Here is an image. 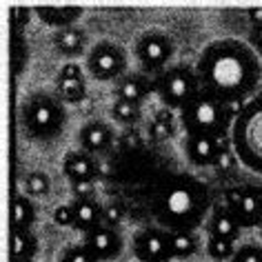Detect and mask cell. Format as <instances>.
I'll return each mask as SVG.
<instances>
[{
	"label": "cell",
	"instance_id": "obj_1",
	"mask_svg": "<svg viewBox=\"0 0 262 262\" xmlns=\"http://www.w3.org/2000/svg\"><path fill=\"white\" fill-rule=\"evenodd\" d=\"M195 71L205 91L225 104L242 107L255 98L262 78V62L247 40L220 38L200 51Z\"/></svg>",
	"mask_w": 262,
	"mask_h": 262
},
{
	"label": "cell",
	"instance_id": "obj_2",
	"mask_svg": "<svg viewBox=\"0 0 262 262\" xmlns=\"http://www.w3.org/2000/svg\"><path fill=\"white\" fill-rule=\"evenodd\" d=\"M215 195L205 180L191 173L167 176L151 198V213L167 231H193L213 211Z\"/></svg>",
	"mask_w": 262,
	"mask_h": 262
},
{
	"label": "cell",
	"instance_id": "obj_3",
	"mask_svg": "<svg viewBox=\"0 0 262 262\" xmlns=\"http://www.w3.org/2000/svg\"><path fill=\"white\" fill-rule=\"evenodd\" d=\"M242 107L225 104L202 89L185 109L180 111V124L187 136H209V138L229 140L233 120Z\"/></svg>",
	"mask_w": 262,
	"mask_h": 262
},
{
	"label": "cell",
	"instance_id": "obj_4",
	"mask_svg": "<svg viewBox=\"0 0 262 262\" xmlns=\"http://www.w3.org/2000/svg\"><path fill=\"white\" fill-rule=\"evenodd\" d=\"M67 124L64 102L54 94L34 91L20 102V127L36 142H54Z\"/></svg>",
	"mask_w": 262,
	"mask_h": 262
},
{
	"label": "cell",
	"instance_id": "obj_5",
	"mask_svg": "<svg viewBox=\"0 0 262 262\" xmlns=\"http://www.w3.org/2000/svg\"><path fill=\"white\" fill-rule=\"evenodd\" d=\"M229 140L240 165L262 176V94L242 104L240 114L233 120Z\"/></svg>",
	"mask_w": 262,
	"mask_h": 262
},
{
	"label": "cell",
	"instance_id": "obj_6",
	"mask_svg": "<svg viewBox=\"0 0 262 262\" xmlns=\"http://www.w3.org/2000/svg\"><path fill=\"white\" fill-rule=\"evenodd\" d=\"M154 80L156 94L165 104V109L178 111V114L202 91L198 71L189 64H169L165 71L154 76Z\"/></svg>",
	"mask_w": 262,
	"mask_h": 262
},
{
	"label": "cell",
	"instance_id": "obj_7",
	"mask_svg": "<svg viewBox=\"0 0 262 262\" xmlns=\"http://www.w3.org/2000/svg\"><path fill=\"white\" fill-rule=\"evenodd\" d=\"M218 200L235 215L242 229H258L262 225V185L260 182H242L225 189Z\"/></svg>",
	"mask_w": 262,
	"mask_h": 262
},
{
	"label": "cell",
	"instance_id": "obj_8",
	"mask_svg": "<svg viewBox=\"0 0 262 262\" xmlns=\"http://www.w3.org/2000/svg\"><path fill=\"white\" fill-rule=\"evenodd\" d=\"M127 51L122 45L116 40H100L89 49L87 60H84V69L94 80L109 82V80H120L127 74Z\"/></svg>",
	"mask_w": 262,
	"mask_h": 262
},
{
	"label": "cell",
	"instance_id": "obj_9",
	"mask_svg": "<svg viewBox=\"0 0 262 262\" xmlns=\"http://www.w3.org/2000/svg\"><path fill=\"white\" fill-rule=\"evenodd\" d=\"M134 54L138 58L145 74L158 76L160 71L169 67V60L173 58V42L162 31H145L134 45Z\"/></svg>",
	"mask_w": 262,
	"mask_h": 262
},
{
	"label": "cell",
	"instance_id": "obj_10",
	"mask_svg": "<svg viewBox=\"0 0 262 262\" xmlns=\"http://www.w3.org/2000/svg\"><path fill=\"white\" fill-rule=\"evenodd\" d=\"M131 249H134V255L138 262H169L173 260L171 231H167L158 225L145 227L134 235Z\"/></svg>",
	"mask_w": 262,
	"mask_h": 262
},
{
	"label": "cell",
	"instance_id": "obj_11",
	"mask_svg": "<svg viewBox=\"0 0 262 262\" xmlns=\"http://www.w3.org/2000/svg\"><path fill=\"white\" fill-rule=\"evenodd\" d=\"M82 245L89 249L100 262H109L122 253V238L116 229L111 227H96L89 233L82 235Z\"/></svg>",
	"mask_w": 262,
	"mask_h": 262
},
{
	"label": "cell",
	"instance_id": "obj_12",
	"mask_svg": "<svg viewBox=\"0 0 262 262\" xmlns=\"http://www.w3.org/2000/svg\"><path fill=\"white\" fill-rule=\"evenodd\" d=\"M56 96L67 104H78L87 96V82H84L82 69L76 62H67L58 71L56 78Z\"/></svg>",
	"mask_w": 262,
	"mask_h": 262
},
{
	"label": "cell",
	"instance_id": "obj_13",
	"mask_svg": "<svg viewBox=\"0 0 262 262\" xmlns=\"http://www.w3.org/2000/svg\"><path fill=\"white\" fill-rule=\"evenodd\" d=\"M156 91V80L149 78L145 71H127L116 82V100H127L131 104H142L147 96Z\"/></svg>",
	"mask_w": 262,
	"mask_h": 262
},
{
	"label": "cell",
	"instance_id": "obj_14",
	"mask_svg": "<svg viewBox=\"0 0 262 262\" xmlns=\"http://www.w3.org/2000/svg\"><path fill=\"white\" fill-rule=\"evenodd\" d=\"M207 231H209V238H222L229 242H238L242 227H240V222L235 220V215L215 198L213 211L207 220Z\"/></svg>",
	"mask_w": 262,
	"mask_h": 262
},
{
	"label": "cell",
	"instance_id": "obj_15",
	"mask_svg": "<svg viewBox=\"0 0 262 262\" xmlns=\"http://www.w3.org/2000/svg\"><path fill=\"white\" fill-rule=\"evenodd\" d=\"M222 142L218 138H209V136H187L185 140V156L193 167H213L218 158Z\"/></svg>",
	"mask_w": 262,
	"mask_h": 262
},
{
	"label": "cell",
	"instance_id": "obj_16",
	"mask_svg": "<svg viewBox=\"0 0 262 262\" xmlns=\"http://www.w3.org/2000/svg\"><path fill=\"white\" fill-rule=\"evenodd\" d=\"M62 176L71 185H76V182H96L98 162L87 151H71L62 158Z\"/></svg>",
	"mask_w": 262,
	"mask_h": 262
},
{
	"label": "cell",
	"instance_id": "obj_17",
	"mask_svg": "<svg viewBox=\"0 0 262 262\" xmlns=\"http://www.w3.org/2000/svg\"><path fill=\"white\" fill-rule=\"evenodd\" d=\"M80 147L87 154H102L107 151L111 140H114V131L104 120H89L80 127Z\"/></svg>",
	"mask_w": 262,
	"mask_h": 262
},
{
	"label": "cell",
	"instance_id": "obj_18",
	"mask_svg": "<svg viewBox=\"0 0 262 262\" xmlns=\"http://www.w3.org/2000/svg\"><path fill=\"white\" fill-rule=\"evenodd\" d=\"M74 229L82 235L89 233L91 229L100 227L104 218V207L96 198H74Z\"/></svg>",
	"mask_w": 262,
	"mask_h": 262
},
{
	"label": "cell",
	"instance_id": "obj_19",
	"mask_svg": "<svg viewBox=\"0 0 262 262\" xmlns=\"http://www.w3.org/2000/svg\"><path fill=\"white\" fill-rule=\"evenodd\" d=\"M34 14L40 18L45 25L58 29H67V27H76L78 18H82V7H36Z\"/></svg>",
	"mask_w": 262,
	"mask_h": 262
},
{
	"label": "cell",
	"instance_id": "obj_20",
	"mask_svg": "<svg viewBox=\"0 0 262 262\" xmlns=\"http://www.w3.org/2000/svg\"><path fill=\"white\" fill-rule=\"evenodd\" d=\"M84 42H87V36H84V31L78 29V27L58 29L56 34H54V47H56L58 54L64 56V58H78V56H82Z\"/></svg>",
	"mask_w": 262,
	"mask_h": 262
},
{
	"label": "cell",
	"instance_id": "obj_21",
	"mask_svg": "<svg viewBox=\"0 0 262 262\" xmlns=\"http://www.w3.org/2000/svg\"><path fill=\"white\" fill-rule=\"evenodd\" d=\"M36 222V207L29 200L27 193H18L14 200V218H11V227L14 231H31Z\"/></svg>",
	"mask_w": 262,
	"mask_h": 262
},
{
	"label": "cell",
	"instance_id": "obj_22",
	"mask_svg": "<svg viewBox=\"0 0 262 262\" xmlns=\"http://www.w3.org/2000/svg\"><path fill=\"white\" fill-rule=\"evenodd\" d=\"M11 245V262H31L38 251V240L31 231H14Z\"/></svg>",
	"mask_w": 262,
	"mask_h": 262
},
{
	"label": "cell",
	"instance_id": "obj_23",
	"mask_svg": "<svg viewBox=\"0 0 262 262\" xmlns=\"http://www.w3.org/2000/svg\"><path fill=\"white\" fill-rule=\"evenodd\" d=\"M198 251V238L193 231H173L171 233V253L173 260H187Z\"/></svg>",
	"mask_w": 262,
	"mask_h": 262
},
{
	"label": "cell",
	"instance_id": "obj_24",
	"mask_svg": "<svg viewBox=\"0 0 262 262\" xmlns=\"http://www.w3.org/2000/svg\"><path fill=\"white\" fill-rule=\"evenodd\" d=\"M238 165H240V160H238V156H235L233 147H231V140H225V142H222V149H220L218 158H215L211 169L218 176H225V178H227L229 173L235 171V167H238Z\"/></svg>",
	"mask_w": 262,
	"mask_h": 262
},
{
	"label": "cell",
	"instance_id": "obj_25",
	"mask_svg": "<svg viewBox=\"0 0 262 262\" xmlns=\"http://www.w3.org/2000/svg\"><path fill=\"white\" fill-rule=\"evenodd\" d=\"M23 185H25V191H27L29 198H42V195H47L51 191V178L42 171L27 173L23 180Z\"/></svg>",
	"mask_w": 262,
	"mask_h": 262
},
{
	"label": "cell",
	"instance_id": "obj_26",
	"mask_svg": "<svg viewBox=\"0 0 262 262\" xmlns=\"http://www.w3.org/2000/svg\"><path fill=\"white\" fill-rule=\"evenodd\" d=\"M154 140H167L169 136H173V111L171 109H162L158 116L154 118L151 127H149Z\"/></svg>",
	"mask_w": 262,
	"mask_h": 262
},
{
	"label": "cell",
	"instance_id": "obj_27",
	"mask_svg": "<svg viewBox=\"0 0 262 262\" xmlns=\"http://www.w3.org/2000/svg\"><path fill=\"white\" fill-rule=\"evenodd\" d=\"M235 242L222 240V238H207V255L215 262H225L231 260L235 255Z\"/></svg>",
	"mask_w": 262,
	"mask_h": 262
},
{
	"label": "cell",
	"instance_id": "obj_28",
	"mask_svg": "<svg viewBox=\"0 0 262 262\" xmlns=\"http://www.w3.org/2000/svg\"><path fill=\"white\" fill-rule=\"evenodd\" d=\"M111 116L120 124H134L140 120V104H131L127 100H116L111 107Z\"/></svg>",
	"mask_w": 262,
	"mask_h": 262
},
{
	"label": "cell",
	"instance_id": "obj_29",
	"mask_svg": "<svg viewBox=\"0 0 262 262\" xmlns=\"http://www.w3.org/2000/svg\"><path fill=\"white\" fill-rule=\"evenodd\" d=\"M60 262H100V260L80 242V245H71L64 249L60 255Z\"/></svg>",
	"mask_w": 262,
	"mask_h": 262
},
{
	"label": "cell",
	"instance_id": "obj_30",
	"mask_svg": "<svg viewBox=\"0 0 262 262\" xmlns=\"http://www.w3.org/2000/svg\"><path fill=\"white\" fill-rule=\"evenodd\" d=\"M231 262H262V247L253 245V242L240 245L235 249V255L231 258Z\"/></svg>",
	"mask_w": 262,
	"mask_h": 262
},
{
	"label": "cell",
	"instance_id": "obj_31",
	"mask_svg": "<svg viewBox=\"0 0 262 262\" xmlns=\"http://www.w3.org/2000/svg\"><path fill=\"white\" fill-rule=\"evenodd\" d=\"M74 205H60V207H56V211H54V222L58 227H74Z\"/></svg>",
	"mask_w": 262,
	"mask_h": 262
},
{
	"label": "cell",
	"instance_id": "obj_32",
	"mask_svg": "<svg viewBox=\"0 0 262 262\" xmlns=\"http://www.w3.org/2000/svg\"><path fill=\"white\" fill-rule=\"evenodd\" d=\"M11 56H14V71H16V74H20V71H23V62H25V45H23L20 34H14Z\"/></svg>",
	"mask_w": 262,
	"mask_h": 262
},
{
	"label": "cell",
	"instance_id": "obj_33",
	"mask_svg": "<svg viewBox=\"0 0 262 262\" xmlns=\"http://www.w3.org/2000/svg\"><path fill=\"white\" fill-rule=\"evenodd\" d=\"M122 220V209L118 205H111V207H104V218H102V225L104 227H111L114 229L116 225H120Z\"/></svg>",
	"mask_w": 262,
	"mask_h": 262
},
{
	"label": "cell",
	"instance_id": "obj_34",
	"mask_svg": "<svg viewBox=\"0 0 262 262\" xmlns=\"http://www.w3.org/2000/svg\"><path fill=\"white\" fill-rule=\"evenodd\" d=\"M74 198H96V182H76L71 185Z\"/></svg>",
	"mask_w": 262,
	"mask_h": 262
},
{
	"label": "cell",
	"instance_id": "obj_35",
	"mask_svg": "<svg viewBox=\"0 0 262 262\" xmlns=\"http://www.w3.org/2000/svg\"><path fill=\"white\" fill-rule=\"evenodd\" d=\"M247 42L251 45V49L255 51V54L262 56V25H255V27H251Z\"/></svg>",
	"mask_w": 262,
	"mask_h": 262
},
{
	"label": "cell",
	"instance_id": "obj_36",
	"mask_svg": "<svg viewBox=\"0 0 262 262\" xmlns=\"http://www.w3.org/2000/svg\"><path fill=\"white\" fill-rule=\"evenodd\" d=\"M247 18L251 20V27H255V25H262V7L247 9Z\"/></svg>",
	"mask_w": 262,
	"mask_h": 262
},
{
	"label": "cell",
	"instance_id": "obj_37",
	"mask_svg": "<svg viewBox=\"0 0 262 262\" xmlns=\"http://www.w3.org/2000/svg\"><path fill=\"white\" fill-rule=\"evenodd\" d=\"M258 229H260V235H262V225H260V227H258Z\"/></svg>",
	"mask_w": 262,
	"mask_h": 262
},
{
	"label": "cell",
	"instance_id": "obj_38",
	"mask_svg": "<svg viewBox=\"0 0 262 262\" xmlns=\"http://www.w3.org/2000/svg\"><path fill=\"white\" fill-rule=\"evenodd\" d=\"M136 262H138V260H136Z\"/></svg>",
	"mask_w": 262,
	"mask_h": 262
},
{
	"label": "cell",
	"instance_id": "obj_39",
	"mask_svg": "<svg viewBox=\"0 0 262 262\" xmlns=\"http://www.w3.org/2000/svg\"><path fill=\"white\" fill-rule=\"evenodd\" d=\"M31 262H34V260H31Z\"/></svg>",
	"mask_w": 262,
	"mask_h": 262
}]
</instances>
